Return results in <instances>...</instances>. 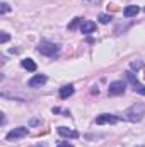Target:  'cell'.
Instances as JSON below:
<instances>
[{"label": "cell", "instance_id": "ffe728a7", "mask_svg": "<svg viewBox=\"0 0 145 147\" xmlns=\"http://www.w3.org/2000/svg\"><path fill=\"white\" fill-rule=\"evenodd\" d=\"M91 92H92V94H97V92H99V89H97V87H92V91H91Z\"/></svg>", "mask_w": 145, "mask_h": 147}, {"label": "cell", "instance_id": "cb8c5ba5", "mask_svg": "<svg viewBox=\"0 0 145 147\" xmlns=\"http://www.w3.org/2000/svg\"><path fill=\"white\" fill-rule=\"evenodd\" d=\"M89 2H99V0H89Z\"/></svg>", "mask_w": 145, "mask_h": 147}, {"label": "cell", "instance_id": "e0dca14e", "mask_svg": "<svg viewBox=\"0 0 145 147\" xmlns=\"http://www.w3.org/2000/svg\"><path fill=\"white\" fill-rule=\"evenodd\" d=\"M142 65H144V63H142L140 60H137V62H132V69H133V70H138V69H142Z\"/></svg>", "mask_w": 145, "mask_h": 147}, {"label": "cell", "instance_id": "8fae6325", "mask_svg": "<svg viewBox=\"0 0 145 147\" xmlns=\"http://www.w3.org/2000/svg\"><path fill=\"white\" fill-rule=\"evenodd\" d=\"M21 65H22V69H26V70H29V72H34V70H36V63H34L31 58H24V60L21 62Z\"/></svg>", "mask_w": 145, "mask_h": 147}, {"label": "cell", "instance_id": "9a60e30c", "mask_svg": "<svg viewBox=\"0 0 145 147\" xmlns=\"http://www.w3.org/2000/svg\"><path fill=\"white\" fill-rule=\"evenodd\" d=\"M111 16H108V14H101L99 16V22H103V24H108V22H111Z\"/></svg>", "mask_w": 145, "mask_h": 147}, {"label": "cell", "instance_id": "2e32d148", "mask_svg": "<svg viewBox=\"0 0 145 147\" xmlns=\"http://www.w3.org/2000/svg\"><path fill=\"white\" fill-rule=\"evenodd\" d=\"M10 10V7H9V3H5V2H2V7H0V12L2 14H7Z\"/></svg>", "mask_w": 145, "mask_h": 147}, {"label": "cell", "instance_id": "52a82bcc", "mask_svg": "<svg viewBox=\"0 0 145 147\" xmlns=\"http://www.w3.org/2000/svg\"><path fill=\"white\" fill-rule=\"evenodd\" d=\"M46 80H48L46 75H41V74H39V75H34V77L28 82V86H29V87H41L43 84H46Z\"/></svg>", "mask_w": 145, "mask_h": 147}, {"label": "cell", "instance_id": "4fadbf2b", "mask_svg": "<svg viewBox=\"0 0 145 147\" xmlns=\"http://www.w3.org/2000/svg\"><path fill=\"white\" fill-rule=\"evenodd\" d=\"M125 74H126V77H128V80L132 82V86H135V84L138 82V80H137V77H135V74L132 72V70H126Z\"/></svg>", "mask_w": 145, "mask_h": 147}, {"label": "cell", "instance_id": "8992f818", "mask_svg": "<svg viewBox=\"0 0 145 147\" xmlns=\"http://www.w3.org/2000/svg\"><path fill=\"white\" fill-rule=\"evenodd\" d=\"M96 31V22H92V21H84L82 24H80V33L82 34H91V33H94Z\"/></svg>", "mask_w": 145, "mask_h": 147}, {"label": "cell", "instance_id": "603a6c76", "mask_svg": "<svg viewBox=\"0 0 145 147\" xmlns=\"http://www.w3.org/2000/svg\"><path fill=\"white\" fill-rule=\"evenodd\" d=\"M36 147H46V144H39V146H36Z\"/></svg>", "mask_w": 145, "mask_h": 147}, {"label": "cell", "instance_id": "7c38bea8", "mask_svg": "<svg viewBox=\"0 0 145 147\" xmlns=\"http://www.w3.org/2000/svg\"><path fill=\"white\" fill-rule=\"evenodd\" d=\"M133 91L138 92V94H142V96H145V86L144 84H140V82H137V84L133 86Z\"/></svg>", "mask_w": 145, "mask_h": 147}, {"label": "cell", "instance_id": "30bf717a", "mask_svg": "<svg viewBox=\"0 0 145 147\" xmlns=\"http://www.w3.org/2000/svg\"><path fill=\"white\" fill-rule=\"evenodd\" d=\"M72 94H73V86L72 84L60 87V98H62V99H67V98H70Z\"/></svg>", "mask_w": 145, "mask_h": 147}, {"label": "cell", "instance_id": "277c9868", "mask_svg": "<svg viewBox=\"0 0 145 147\" xmlns=\"http://www.w3.org/2000/svg\"><path fill=\"white\" fill-rule=\"evenodd\" d=\"M26 135H28V128H26V127H17V128L10 130V132L5 135V139H7V140H15V139H22V137H26Z\"/></svg>", "mask_w": 145, "mask_h": 147}, {"label": "cell", "instance_id": "ac0fdd59", "mask_svg": "<svg viewBox=\"0 0 145 147\" xmlns=\"http://www.w3.org/2000/svg\"><path fill=\"white\" fill-rule=\"evenodd\" d=\"M9 41V34L7 33H2V38H0V43H7Z\"/></svg>", "mask_w": 145, "mask_h": 147}, {"label": "cell", "instance_id": "6da1fadb", "mask_svg": "<svg viewBox=\"0 0 145 147\" xmlns=\"http://www.w3.org/2000/svg\"><path fill=\"white\" fill-rule=\"evenodd\" d=\"M144 115H145V105L144 103H135V105H132L128 110L125 111V116H126L130 121H133V123L142 121Z\"/></svg>", "mask_w": 145, "mask_h": 147}, {"label": "cell", "instance_id": "7a4b0ae2", "mask_svg": "<svg viewBox=\"0 0 145 147\" xmlns=\"http://www.w3.org/2000/svg\"><path fill=\"white\" fill-rule=\"evenodd\" d=\"M36 50L44 57H56L60 53V45H55L51 41H41Z\"/></svg>", "mask_w": 145, "mask_h": 147}, {"label": "cell", "instance_id": "d6986e66", "mask_svg": "<svg viewBox=\"0 0 145 147\" xmlns=\"http://www.w3.org/2000/svg\"><path fill=\"white\" fill-rule=\"evenodd\" d=\"M56 147H73V146L70 144V142H60Z\"/></svg>", "mask_w": 145, "mask_h": 147}, {"label": "cell", "instance_id": "3957f363", "mask_svg": "<svg viewBox=\"0 0 145 147\" xmlns=\"http://www.w3.org/2000/svg\"><path fill=\"white\" fill-rule=\"evenodd\" d=\"M125 89H126V84H125L123 80H114V82L109 84L108 94L109 96H119V94L125 92Z\"/></svg>", "mask_w": 145, "mask_h": 147}, {"label": "cell", "instance_id": "44dd1931", "mask_svg": "<svg viewBox=\"0 0 145 147\" xmlns=\"http://www.w3.org/2000/svg\"><path fill=\"white\" fill-rule=\"evenodd\" d=\"M109 9H111V10H118V7H116V5H113V3H111V5H108Z\"/></svg>", "mask_w": 145, "mask_h": 147}, {"label": "cell", "instance_id": "7402d4cb", "mask_svg": "<svg viewBox=\"0 0 145 147\" xmlns=\"http://www.w3.org/2000/svg\"><path fill=\"white\" fill-rule=\"evenodd\" d=\"M38 123H39L38 120H31V121H29V125H38Z\"/></svg>", "mask_w": 145, "mask_h": 147}, {"label": "cell", "instance_id": "9c48e42d", "mask_svg": "<svg viewBox=\"0 0 145 147\" xmlns=\"http://www.w3.org/2000/svg\"><path fill=\"white\" fill-rule=\"evenodd\" d=\"M58 134L62 135V137H79V132H75V130H70V128H67V127H58Z\"/></svg>", "mask_w": 145, "mask_h": 147}, {"label": "cell", "instance_id": "ba28073f", "mask_svg": "<svg viewBox=\"0 0 145 147\" xmlns=\"http://www.w3.org/2000/svg\"><path fill=\"white\" fill-rule=\"evenodd\" d=\"M138 12H140V7H138V5H128V7L123 9V16L128 17V19L133 17V16H137Z\"/></svg>", "mask_w": 145, "mask_h": 147}, {"label": "cell", "instance_id": "5bb4252c", "mask_svg": "<svg viewBox=\"0 0 145 147\" xmlns=\"http://www.w3.org/2000/svg\"><path fill=\"white\" fill-rule=\"evenodd\" d=\"M79 24H82V19H80V17H75V19H73L72 22H70V24H68V29H70V31H72V29H75V28H77V26H79Z\"/></svg>", "mask_w": 145, "mask_h": 147}, {"label": "cell", "instance_id": "5b68a950", "mask_svg": "<svg viewBox=\"0 0 145 147\" xmlns=\"http://www.w3.org/2000/svg\"><path fill=\"white\" fill-rule=\"evenodd\" d=\"M116 121H119V118H118V116H114V115H109V113L99 115V116L96 118V123H97V125H104V123H116Z\"/></svg>", "mask_w": 145, "mask_h": 147}]
</instances>
